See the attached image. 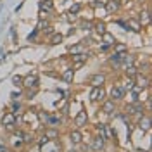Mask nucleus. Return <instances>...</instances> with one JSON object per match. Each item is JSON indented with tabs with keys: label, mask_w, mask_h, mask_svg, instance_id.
Wrapping results in <instances>:
<instances>
[{
	"label": "nucleus",
	"mask_w": 152,
	"mask_h": 152,
	"mask_svg": "<svg viewBox=\"0 0 152 152\" xmlns=\"http://www.w3.org/2000/svg\"><path fill=\"white\" fill-rule=\"evenodd\" d=\"M88 81H90V85H94V86H102L105 81V76L104 75H94V76H90Z\"/></svg>",
	"instance_id": "obj_1"
},
{
	"label": "nucleus",
	"mask_w": 152,
	"mask_h": 152,
	"mask_svg": "<svg viewBox=\"0 0 152 152\" xmlns=\"http://www.w3.org/2000/svg\"><path fill=\"white\" fill-rule=\"evenodd\" d=\"M124 95V88L123 86H113V90H111V97H113V100H119V99H123Z\"/></svg>",
	"instance_id": "obj_2"
},
{
	"label": "nucleus",
	"mask_w": 152,
	"mask_h": 152,
	"mask_svg": "<svg viewBox=\"0 0 152 152\" xmlns=\"http://www.w3.org/2000/svg\"><path fill=\"white\" fill-rule=\"evenodd\" d=\"M126 111H128L130 114H142L143 116V105L138 104V102H137V104H130L128 107H126Z\"/></svg>",
	"instance_id": "obj_3"
},
{
	"label": "nucleus",
	"mask_w": 152,
	"mask_h": 152,
	"mask_svg": "<svg viewBox=\"0 0 152 152\" xmlns=\"http://www.w3.org/2000/svg\"><path fill=\"white\" fill-rule=\"evenodd\" d=\"M23 85L24 86H28V88H31V86H33V88H37L38 86V78L37 76H26V78H24V80H23Z\"/></svg>",
	"instance_id": "obj_4"
},
{
	"label": "nucleus",
	"mask_w": 152,
	"mask_h": 152,
	"mask_svg": "<svg viewBox=\"0 0 152 152\" xmlns=\"http://www.w3.org/2000/svg\"><path fill=\"white\" fill-rule=\"evenodd\" d=\"M88 59V54H75L73 61H75V67H81V64Z\"/></svg>",
	"instance_id": "obj_5"
},
{
	"label": "nucleus",
	"mask_w": 152,
	"mask_h": 152,
	"mask_svg": "<svg viewBox=\"0 0 152 152\" xmlns=\"http://www.w3.org/2000/svg\"><path fill=\"white\" fill-rule=\"evenodd\" d=\"M102 113L105 114H113L114 113V100H104V104H102Z\"/></svg>",
	"instance_id": "obj_6"
},
{
	"label": "nucleus",
	"mask_w": 152,
	"mask_h": 152,
	"mask_svg": "<svg viewBox=\"0 0 152 152\" xmlns=\"http://www.w3.org/2000/svg\"><path fill=\"white\" fill-rule=\"evenodd\" d=\"M126 28L132 29V31H142V24H140L138 21H135V19H128V23H126Z\"/></svg>",
	"instance_id": "obj_7"
},
{
	"label": "nucleus",
	"mask_w": 152,
	"mask_h": 152,
	"mask_svg": "<svg viewBox=\"0 0 152 152\" xmlns=\"http://www.w3.org/2000/svg\"><path fill=\"white\" fill-rule=\"evenodd\" d=\"M86 119H88V118H86V113H85V111H81V113L75 118V124H76V126H85Z\"/></svg>",
	"instance_id": "obj_8"
},
{
	"label": "nucleus",
	"mask_w": 152,
	"mask_h": 152,
	"mask_svg": "<svg viewBox=\"0 0 152 152\" xmlns=\"http://www.w3.org/2000/svg\"><path fill=\"white\" fill-rule=\"evenodd\" d=\"M2 121H4V126L12 128V126H14V121H16V116H14L12 113H9V114H5V116H4V119H2Z\"/></svg>",
	"instance_id": "obj_9"
},
{
	"label": "nucleus",
	"mask_w": 152,
	"mask_h": 152,
	"mask_svg": "<svg viewBox=\"0 0 152 152\" xmlns=\"http://www.w3.org/2000/svg\"><path fill=\"white\" fill-rule=\"evenodd\" d=\"M105 9H107V12H116V10L119 9V2H118V0L107 2V4H105Z\"/></svg>",
	"instance_id": "obj_10"
},
{
	"label": "nucleus",
	"mask_w": 152,
	"mask_h": 152,
	"mask_svg": "<svg viewBox=\"0 0 152 152\" xmlns=\"http://www.w3.org/2000/svg\"><path fill=\"white\" fill-rule=\"evenodd\" d=\"M92 149L94 151H102L104 149V138H95L92 142Z\"/></svg>",
	"instance_id": "obj_11"
},
{
	"label": "nucleus",
	"mask_w": 152,
	"mask_h": 152,
	"mask_svg": "<svg viewBox=\"0 0 152 152\" xmlns=\"http://www.w3.org/2000/svg\"><path fill=\"white\" fill-rule=\"evenodd\" d=\"M62 35L61 33H52V37H50V43L52 45H59V43H62Z\"/></svg>",
	"instance_id": "obj_12"
},
{
	"label": "nucleus",
	"mask_w": 152,
	"mask_h": 152,
	"mask_svg": "<svg viewBox=\"0 0 152 152\" xmlns=\"http://www.w3.org/2000/svg\"><path fill=\"white\" fill-rule=\"evenodd\" d=\"M102 40H104L105 45H114V43H116V42H114V37L111 35V33H107V31L102 33Z\"/></svg>",
	"instance_id": "obj_13"
},
{
	"label": "nucleus",
	"mask_w": 152,
	"mask_h": 152,
	"mask_svg": "<svg viewBox=\"0 0 152 152\" xmlns=\"http://www.w3.org/2000/svg\"><path fill=\"white\" fill-rule=\"evenodd\" d=\"M138 126H140L142 130H145V132H147V130L151 128V119H149L147 116H143L142 119H140V123H138Z\"/></svg>",
	"instance_id": "obj_14"
},
{
	"label": "nucleus",
	"mask_w": 152,
	"mask_h": 152,
	"mask_svg": "<svg viewBox=\"0 0 152 152\" xmlns=\"http://www.w3.org/2000/svg\"><path fill=\"white\" fill-rule=\"evenodd\" d=\"M73 76H75V71H73V69H66L64 75H62V80L67 81V83H71V81H73Z\"/></svg>",
	"instance_id": "obj_15"
},
{
	"label": "nucleus",
	"mask_w": 152,
	"mask_h": 152,
	"mask_svg": "<svg viewBox=\"0 0 152 152\" xmlns=\"http://www.w3.org/2000/svg\"><path fill=\"white\" fill-rule=\"evenodd\" d=\"M123 56H124V54H116V52H114L113 56H111V62H113V64H121Z\"/></svg>",
	"instance_id": "obj_16"
},
{
	"label": "nucleus",
	"mask_w": 152,
	"mask_h": 152,
	"mask_svg": "<svg viewBox=\"0 0 152 152\" xmlns=\"http://www.w3.org/2000/svg\"><path fill=\"white\" fill-rule=\"evenodd\" d=\"M123 62L124 66H133V62H135V59H133V56H123Z\"/></svg>",
	"instance_id": "obj_17"
},
{
	"label": "nucleus",
	"mask_w": 152,
	"mask_h": 152,
	"mask_svg": "<svg viewBox=\"0 0 152 152\" xmlns=\"http://www.w3.org/2000/svg\"><path fill=\"white\" fill-rule=\"evenodd\" d=\"M71 140H73L75 143H80L81 142V133L80 132H73L71 133Z\"/></svg>",
	"instance_id": "obj_18"
},
{
	"label": "nucleus",
	"mask_w": 152,
	"mask_h": 152,
	"mask_svg": "<svg viewBox=\"0 0 152 152\" xmlns=\"http://www.w3.org/2000/svg\"><path fill=\"white\" fill-rule=\"evenodd\" d=\"M114 52H116V54H124V52H126V45H123V43H118V45L114 47Z\"/></svg>",
	"instance_id": "obj_19"
},
{
	"label": "nucleus",
	"mask_w": 152,
	"mask_h": 152,
	"mask_svg": "<svg viewBox=\"0 0 152 152\" xmlns=\"http://www.w3.org/2000/svg\"><path fill=\"white\" fill-rule=\"evenodd\" d=\"M126 76H130V78L137 76V69H135L133 66H126Z\"/></svg>",
	"instance_id": "obj_20"
},
{
	"label": "nucleus",
	"mask_w": 152,
	"mask_h": 152,
	"mask_svg": "<svg viewBox=\"0 0 152 152\" xmlns=\"http://www.w3.org/2000/svg\"><path fill=\"white\" fill-rule=\"evenodd\" d=\"M95 31H97V33H100V35L105 33V24H104V23H97V24H95Z\"/></svg>",
	"instance_id": "obj_21"
},
{
	"label": "nucleus",
	"mask_w": 152,
	"mask_h": 152,
	"mask_svg": "<svg viewBox=\"0 0 152 152\" xmlns=\"http://www.w3.org/2000/svg\"><path fill=\"white\" fill-rule=\"evenodd\" d=\"M151 21V18H149V12H143V14H140V24H147Z\"/></svg>",
	"instance_id": "obj_22"
},
{
	"label": "nucleus",
	"mask_w": 152,
	"mask_h": 152,
	"mask_svg": "<svg viewBox=\"0 0 152 152\" xmlns=\"http://www.w3.org/2000/svg\"><path fill=\"white\" fill-rule=\"evenodd\" d=\"M40 7H42V9H47V10H52V2H50V0H43V2L40 4Z\"/></svg>",
	"instance_id": "obj_23"
},
{
	"label": "nucleus",
	"mask_w": 152,
	"mask_h": 152,
	"mask_svg": "<svg viewBox=\"0 0 152 152\" xmlns=\"http://www.w3.org/2000/svg\"><path fill=\"white\" fill-rule=\"evenodd\" d=\"M45 137H47L48 140H50V138H56L57 132H56V130H47V132H45Z\"/></svg>",
	"instance_id": "obj_24"
},
{
	"label": "nucleus",
	"mask_w": 152,
	"mask_h": 152,
	"mask_svg": "<svg viewBox=\"0 0 152 152\" xmlns=\"http://www.w3.org/2000/svg\"><path fill=\"white\" fill-rule=\"evenodd\" d=\"M99 90H100V86H94V90H92V94H90V99H92V100H95V99H97Z\"/></svg>",
	"instance_id": "obj_25"
},
{
	"label": "nucleus",
	"mask_w": 152,
	"mask_h": 152,
	"mask_svg": "<svg viewBox=\"0 0 152 152\" xmlns=\"http://www.w3.org/2000/svg\"><path fill=\"white\" fill-rule=\"evenodd\" d=\"M104 97H105V92H104V88L100 86V90H99V94H97V99H95V100H104Z\"/></svg>",
	"instance_id": "obj_26"
},
{
	"label": "nucleus",
	"mask_w": 152,
	"mask_h": 152,
	"mask_svg": "<svg viewBox=\"0 0 152 152\" xmlns=\"http://www.w3.org/2000/svg\"><path fill=\"white\" fill-rule=\"evenodd\" d=\"M69 50H71V54H80V52H81V45H76V47H71Z\"/></svg>",
	"instance_id": "obj_27"
},
{
	"label": "nucleus",
	"mask_w": 152,
	"mask_h": 152,
	"mask_svg": "<svg viewBox=\"0 0 152 152\" xmlns=\"http://www.w3.org/2000/svg\"><path fill=\"white\" fill-rule=\"evenodd\" d=\"M81 28L85 29V31H90V29H92V23H86V21H83V24H81Z\"/></svg>",
	"instance_id": "obj_28"
},
{
	"label": "nucleus",
	"mask_w": 152,
	"mask_h": 152,
	"mask_svg": "<svg viewBox=\"0 0 152 152\" xmlns=\"http://www.w3.org/2000/svg\"><path fill=\"white\" fill-rule=\"evenodd\" d=\"M12 81H14V85H23V78L21 76H14Z\"/></svg>",
	"instance_id": "obj_29"
},
{
	"label": "nucleus",
	"mask_w": 152,
	"mask_h": 152,
	"mask_svg": "<svg viewBox=\"0 0 152 152\" xmlns=\"http://www.w3.org/2000/svg\"><path fill=\"white\" fill-rule=\"evenodd\" d=\"M80 9H81V5H80V4H75V5L71 7V14H76Z\"/></svg>",
	"instance_id": "obj_30"
},
{
	"label": "nucleus",
	"mask_w": 152,
	"mask_h": 152,
	"mask_svg": "<svg viewBox=\"0 0 152 152\" xmlns=\"http://www.w3.org/2000/svg\"><path fill=\"white\" fill-rule=\"evenodd\" d=\"M37 33H38V29H35V31H33L31 35H28V40H29V42H33V40L37 38Z\"/></svg>",
	"instance_id": "obj_31"
},
{
	"label": "nucleus",
	"mask_w": 152,
	"mask_h": 152,
	"mask_svg": "<svg viewBox=\"0 0 152 152\" xmlns=\"http://www.w3.org/2000/svg\"><path fill=\"white\" fill-rule=\"evenodd\" d=\"M67 21L75 23V21H76V14H71V12H69V14H67Z\"/></svg>",
	"instance_id": "obj_32"
},
{
	"label": "nucleus",
	"mask_w": 152,
	"mask_h": 152,
	"mask_svg": "<svg viewBox=\"0 0 152 152\" xmlns=\"http://www.w3.org/2000/svg\"><path fill=\"white\" fill-rule=\"evenodd\" d=\"M24 142H26V143H29V142H33V138H31L29 135H24Z\"/></svg>",
	"instance_id": "obj_33"
},
{
	"label": "nucleus",
	"mask_w": 152,
	"mask_h": 152,
	"mask_svg": "<svg viewBox=\"0 0 152 152\" xmlns=\"http://www.w3.org/2000/svg\"><path fill=\"white\" fill-rule=\"evenodd\" d=\"M40 142H42V143H47V142H48V138H47V137H45V135H43V137H42V140H40Z\"/></svg>",
	"instance_id": "obj_34"
},
{
	"label": "nucleus",
	"mask_w": 152,
	"mask_h": 152,
	"mask_svg": "<svg viewBox=\"0 0 152 152\" xmlns=\"http://www.w3.org/2000/svg\"><path fill=\"white\" fill-rule=\"evenodd\" d=\"M0 152H7V149H5L4 145H0Z\"/></svg>",
	"instance_id": "obj_35"
},
{
	"label": "nucleus",
	"mask_w": 152,
	"mask_h": 152,
	"mask_svg": "<svg viewBox=\"0 0 152 152\" xmlns=\"http://www.w3.org/2000/svg\"><path fill=\"white\" fill-rule=\"evenodd\" d=\"M69 152H76V151H69Z\"/></svg>",
	"instance_id": "obj_36"
}]
</instances>
